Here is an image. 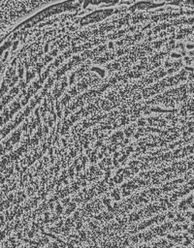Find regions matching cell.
<instances>
[{"instance_id":"cell-1","label":"cell","mask_w":194,"mask_h":248,"mask_svg":"<svg viewBox=\"0 0 194 248\" xmlns=\"http://www.w3.org/2000/svg\"><path fill=\"white\" fill-rule=\"evenodd\" d=\"M56 211H57L58 213H60V212L62 211V209H61V206H56Z\"/></svg>"}]
</instances>
